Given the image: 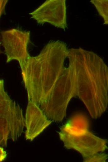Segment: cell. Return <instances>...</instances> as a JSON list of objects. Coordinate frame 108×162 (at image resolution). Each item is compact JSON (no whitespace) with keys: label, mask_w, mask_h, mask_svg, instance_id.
Here are the masks:
<instances>
[{"label":"cell","mask_w":108,"mask_h":162,"mask_svg":"<svg viewBox=\"0 0 108 162\" xmlns=\"http://www.w3.org/2000/svg\"><path fill=\"white\" fill-rule=\"evenodd\" d=\"M6 156V152L4 151L2 147L0 146V162L3 161Z\"/></svg>","instance_id":"cell-10"},{"label":"cell","mask_w":108,"mask_h":162,"mask_svg":"<svg viewBox=\"0 0 108 162\" xmlns=\"http://www.w3.org/2000/svg\"><path fill=\"white\" fill-rule=\"evenodd\" d=\"M66 1L47 0L29 14L37 23L47 22L65 30L67 27Z\"/></svg>","instance_id":"cell-5"},{"label":"cell","mask_w":108,"mask_h":162,"mask_svg":"<svg viewBox=\"0 0 108 162\" xmlns=\"http://www.w3.org/2000/svg\"><path fill=\"white\" fill-rule=\"evenodd\" d=\"M89 124L76 125L67 122L58 132L64 147L77 151L83 159L107 148V140L95 135L89 131Z\"/></svg>","instance_id":"cell-2"},{"label":"cell","mask_w":108,"mask_h":162,"mask_svg":"<svg viewBox=\"0 0 108 162\" xmlns=\"http://www.w3.org/2000/svg\"><path fill=\"white\" fill-rule=\"evenodd\" d=\"M108 158V155L105 153L94 154L88 157L83 159L84 162H106Z\"/></svg>","instance_id":"cell-8"},{"label":"cell","mask_w":108,"mask_h":162,"mask_svg":"<svg viewBox=\"0 0 108 162\" xmlns=\"http://www.w3.org/2000/svg\"><path fill=\"white\" fill-rule=\"evenodd\" d=\"M7 0H0V18L2 14L5 13L6 5L8 2ZM1 41L0 37V54L2 53L0 49Z\"/></svg>","instance_id":"cell-9"},{"label":"cell","mask_w":108,"mask_h":162,"mask_svg":"<svg viewBox=\"0 0 108 162\" xmlns=\"http://www.w3.org/2000/svg\"><path fill=\"white\" fill-rule=\"evenodd\" d=\"M25 126L22 109L5 91L4 80L0 79V146L7 147L9 139L17 141Z\"/></svg>","instance_id":"cell-3"},{"label":"cell","mask_w":108,"mask_h":162,"mask_svg":"<svg viewBox=\"0 0 108 162\" xmlns=\"http://www.w3.org/2000/svg\"><path fill=\"white\" fill-rule=\"evenodd\" d=\"M90 2L96 7L99 15L104 20V24H108V1L107 0H92Z\"/></svg>","instance_id":"cell-7"},{"label":"cell","mask_w":108,"mask_h":162,"mask_svg":"<svg viewBox=\"0 0 108 162\" xmlns=\"http://www.w3.org/2000/svg\"><path fill=\"white\" fill-rule=\"evenodd\" d=\"M25 119V138L31 141L42 133L52 122L38 105L29 101Z\"/></svg>","instance_id":"cell-6"},{"label":"cell","mask_w":108,"mask_h":162,"mask_svg":"<svg viewBox=\"0 0 108 162\" xmlns=\"http://www.w3.org/2000/svg\"><path fill=\"white\" fill-rule=\"evenodd\" d=\"M68 58L67 66L66 58L53 76L47 97L39 107L49 119L61 122L71 99L77 96L91 116L102 113L108 102L107 65L97 54L81 48L69 49Z\"/></svg>","instance_id":"cell-1"},{"label":"cell","mask_w":108,"mask_h":162,"mask_svg":"<svg viewBox=\"0 0 108 162\" xmlns=\"http://www.w3.org/2000/svg\"><path fill=\"white\" fill-rule=\"evenodd\" d=\"M1 35L7 62L16 60L22 64L30 56L27 49L30 31L11 29L2 31Z\"/></svg>","instance_id":"cell-4"}]
</instances>
